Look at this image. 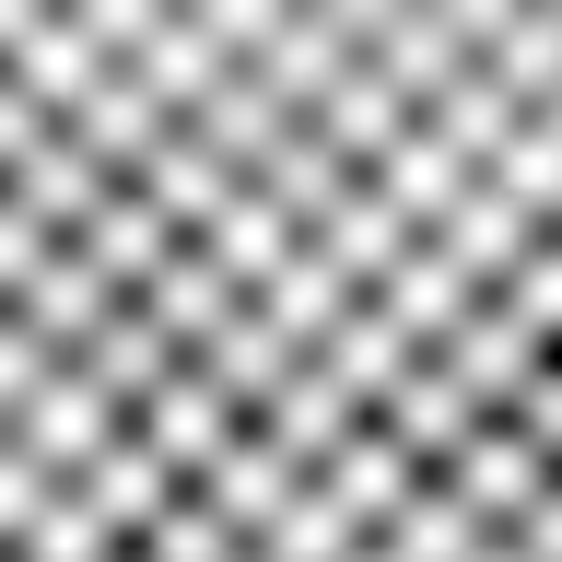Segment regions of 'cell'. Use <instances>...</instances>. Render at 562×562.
<instances>
[{
	"instance_id": "1",
	"label": "cell",
	"mask_w": 562,
	"mask_h": 562,
	"mask_svg": "<svg viewBox=\"0 0 562 562\" xmlns=\"http://www.w3.org/2000/svg\"><path fill=\"white\" fill-rule=\"evenodd\" d=\"M0 562H562V0H0Z\"/></svg>"
}]
</instances>
